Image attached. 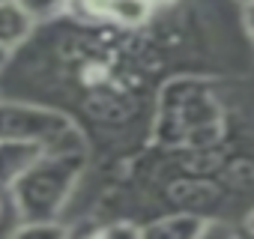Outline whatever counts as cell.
Instances as JSON below:
<instances>
[{
	"label": "cell",
	"mask_w": 254,
	"mask_h": 239,
	"mask_svg": "<svg viewBox=\"0 0 254 239\" xmlns=\"http://www.w3.org/2000/svg\"><path fill=\"white\" fill-rule=\"evenodd\" d=\"M18 3L36 24H48L63 12H69V0H18Z\"/></svg>",
	"instance_id": "cell-6"
},
{
	"label": "cell",
	"mask_w": 254,
	"mask_h": 239,
	"mask_svg": "<svg viewBox=\"0 0 254 239\" xmlns=\"http://www.w3.org/2000/svg\"><path fill=\"white\" fill-rule=\"evenodd\" d=\"M42 156H45V150L39 144H33V141L0 138V185L12 188Z\"/></svg>",
	"instance_id": "cell-3"
},
{
	"label": "cell",
	"mask_w": 254,
	"mask_h": 239,
	"mask_svg": "<svg viewBox=\"0 0 254 239\" xmlns=\"http://www.w3.org/2000/svg\"><path fill=\"white\" fill-rule=\"evenodd\" d=\"M18 224H21V212H18L15 194L12 188L0 185V236H15Z\"/></svg>",
	"instance_id": "cell-7"
},
{
	"label": "cell",
	"mask_w": 254,
	"mask_h": 239,
	"mask_svg": "<svg viewBox=\"0 0 254 239\" xmlns=\"http://www.w3.org/2000/svg\"><path fill=\"white\" fill-rule=\"evenodd\" d=\"M236 3H239V6H245V3H251V0H236Z\"/></svg>",
	"instance_id": "cell-13"
},
{
	"label": "cell",
	"mask_w": 254,
	"mask_h": 239,
	"mask_svg": "<svg viewBox=\"0 0 254 239\" xmlns=\"http://www.w3.org/2000/svg\"><path fill=\"white\" fill-rule=\"evenodd\" d=\"M33 27H36V21L21 9L18 0L0 3V45H3V48H9V51L21 48L30 39Z\"/></svg>",
	"instance_id": "cell-5"
},
{
	"label": "cell",
	"mask_w": 254,
	"mask_h": 239,
	"mask_svg": "<svg viewBox=\"0 0 254 239\" xmlns=\"http://www.w3.org/2000/svg\"><path fill=\"white\" fill-rule=\"evenodd\" d=\"M245 230H248V233H254V209H251V212H248V218H245Z\"/></svg>",
	"instance_id": "cell-12"
},
{
	"label": "cell",
	"mask_w": 254,
	"mask_h": 239,
	"mask_svg": "<svg viewBox=\"0 0 254 239\" xmlns=\"http://www.w3.org/2000/svg\"><path fill=\"white\" fill-rule=\"evenodd\" d=\"M242 21H245V30H248V36L254 42V0L242 6Z\"/></svg>",
	"instance_id": "cell-9"
},
{
	"label": "cell",
	"mask_w": 254,
	"mask_h": 239,
	"mask_svg": "<svg viewBox=\"0 0 254 239\" xmlns=\"http://www.w3.org/2000/svg\"><path fill=\"white\" fill-rule=\"evenodd\" d=\"M9 57H12V51H9V48H3V45H0V72H3V69L9 66Z\"/></svg>",
	"instance_id": "cell-10"
},
{
	"label": "cell",
	"mask_w": 254,
	"mask_h": 239,
	"mask_svg": "<svg viewBox=\"0 0 254 239\" xmlns=\"http://www.w3.org/2000/svg\"><path fill=\"white\" fill-rule=\"evenodd\" d=\"M206 215L197 212H174L165 215L153 224L144 227V236H159V239H203L206 230Z\"/></svg>",
	"instance_id": "cell-4"
},
{
	"label": "cell",
	"mask_w": 254,
	"mask_h": 239,
	"mask_svg": "<svg viewBox=\"0 0 254 239\" xmlns=\"http://www.w3.org/2000/svg\"><path fill=\"white\" fill-rule=\"evenodd\" d=\"M0 138H21L39 144L45 153H84V135L60 111L27 102L0 99Z\"/></svg>",
	"instance_id": "cell-2"
},
{
	"label": "cell",
	"mask_w": 254,
	"mask_h": 239,
	"mask_svg": "<svg viewBox=\"0 0 254 239\" xmlns=\"http://www.w3.org/2000/svg\"><path fill=\"white\" fill-rule=\"evenodd\" d=\"M150 3H153L156 9H165V6H174V3H180V0H150Z\"/></svg>",
	"instance_id": "cell-11"
},
{
	"label": "cell",
	"mask_w": 254,
	"mask_h": 239,
	"mask_svg": "<svg viewBox=\"0 0 254 239\" xmlns=\"http://www.w3.org/2000/svg\"><path fill=\"white\" fill-rule=\"evenodd\" d=\"M84 168V153H45L15 185V203L21 212V221L36 218H60L69 194L75 191V182Z\"/></svg>",
	"instance_id": "cell-1"
},
{
	"label": "cell",
	"mask_w": 254,
	"mask_h": 239,
	"mask_svg": "<svg viewBox=\"0 0 254 239\" xmlns=\"http://www.w3.org/2000/svg\"><path fill=\"white\" fill-rule=\"evenodd\" d=\"M99 236H144V227H138L135 221H114L108 227L96 230Z\"/></svg>",
	"instance_id": "cell-8"
},
{
	"label": "cell",
	"mask_w": 254,
	"mask_h": 239,
	"mask_svg": "<svg viewBox=\"0 0 254 239\" xmlns=\"http://www.w3.org/2000/svg\"><path fill=\"white\" fill-rule=\"evenodd\" d=\"M0 99H3V93H0Z\"/></svg>",
	"instance_id": "cell-15"
},
{
	"label": "cell",
	"mask_w": 254,
	"mask_h": 239,
	"mask_svg": "<svg viewBox=\"0 0 254 239\" xmlns=\"http://www.w3.org/2000/svg\"><path fill=\"white\" fill-rule=\"evenodd\" d=\"M0 3H6V0H0Z\"/></svg>",
	"instance_id": "cell-14"
}]
</instances>
